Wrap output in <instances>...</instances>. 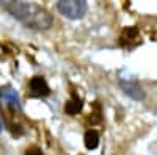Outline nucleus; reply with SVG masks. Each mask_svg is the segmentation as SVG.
I'll list each match as a JSON object with an SVG mask.
<instances>
[{"label": "nucleus", "mask_w": 157, "mask_h": 155, "mask_svg": "<svg viewBox=\"0 0 157 155\" xmlns=\"http://www.w3.org/2000/svg\"><path fill=\"white\" fill-rule=\"evenodd\" d=\"M25 155H44L41 150H39V149H36V147H33V149H29L27 150V153H25Z\"/></svg>", "instance_id": "obj_9"}, {"label": "nucleus", "mask_w": 157, "mask_h": 155, "mask_svg": "<svg viewBox=\"0 0 157 155\" xmlns=\"http://www.w3.org/2000/svg\"><path fill=\"white\" fill-rule=\"evenodd\" d=\"M30 93L32 96L35 97H44V96H49L50 89H49V85L47 82L44 80V77H33V79L30 80Z\"/></svg>", "instance_id": "obj_4"}, {"label": "nucleus", "mask_w": 157, "mask_h": 155, "mask_svg": "<svg viewBox=\"0 0 157 155\" xmlns=\"http://www.w3.org/2000/svg\"><path fill=\"white\" fill-rule=\"evenodd\" d=\"M0 100L2 103H5L6 107L13 108V110H19L21 103H19V96L14 89L11 88H2L0 89Z\"/></svg>", "instance_id": "obj_5"}, {"label": "nucleus", "mask_w": 157, "mask_h": 155, "mask_svg": "<svg viewBox=\"0 0 157 155\" xmlns=\"http://www.w3.org/2000/svg\"><path fill=\"white\" fill-rule=\"evenodd\" d=\"M82 107H83L82 100L78 99L77 96H72V97L66 102V105H64V113L69 114V116H74V114H77L78 111L82 110Z\"/></svg>", "instance_id": "obj_6"}, {"label": "nucleus", "mask_w": 157, "mask_h": 155, "mask_svg": "<svg viewBox=\"0 0 157 155\" xmlns=\"http://www.w3.org/2000/svg\"><path fill=\"white\" fill-rule=\"evenodd\" d=\"M120 85L123 88V91L135 100H141L145 97V93H143L141 86L135 82V80H124V79H120Z\"/></svg>", "instance_id": "obj_3"}, {"label": "nucleus", "mask_w": 157, "mask_h": 155, "mask_svg": "<svg viewBox=\"0 0 157 155\" xmlns=\"http://www.w3.org/2000/svg\"><path fill=\"white\" fill-rule=\"evenodd\" d=\"M2 127H3V125H2V121H0V132H2Z\"/></svg>", "instance_id": "obj_10"}, {"label": "nucleus", "mask_w": 157, "mask_h": 155, "mask_svg": "<svg viewBox=\"0 0 157 155\" xmlns=\"http://www.w3.org/2000/svg\"><path fill=\"white\" fill-rule=\"evenodd\" d=\"M83 139H85V147L90 149V150H93L99 146V133L96 130H93V128H91V130H86Z\"/></svg>", "instance_id": "obj_7"}, {"label": "nucleus", "mask_w": 157, "mask_h": 155, "mask_svg": "<svg viewBox=\"0 0 157 155\" xmlns=\"http://www.w3.org/2000/svg\"><path fill=\"white\" fill-rule=\"evenodd\" d=\"M138 36V28L137 27H127L123 30V35H121V44H126V42H130L132 39H137Z\"/></svg>", "instance_id": "obj_8"}, {"label": "nucleus", "mask_w": 157, "mask_h": 155, "mask_svg": "<svg viewBox=\"0 0 157 155\" xmlns=\"http://www.w3.org/2000/svg\"><path fill=\"white\" fill-rule=\"evenodd\" d=\"M58 11L68 19H82L88 9L83 0H60L57 3Z\"/></svg>", "instance_id": "obj_2"}, {"label": "nucleus", "mask_w": 157, "mask_h": 155, "mask_svg": "<svg viewBox=\"0 0 157 155\" xmlns=\"http://www.w3.org/2000/svg\"><path fill=\"white\" fill-rule=\"evenodd\" d=\"M5 9L11 13L21 22H24L27 27L36 30H47L52 25V16L33 2H6L3 3Z\"/></svg>", "instance_id": "obj_1"}]
</instances>
